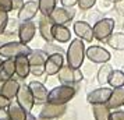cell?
Segmentation results:
<instances>
[{
  "mask_svg": "<svg viewBox=\"0 0 124 120\" xmlns=\"http://www.w3.org/2000/svg\"><path fill=\"white\" fill-rule=\"evenodd\" d=\"M77 91L78 89L74 85H67V84H62L59 87H54L53 89L49 91L47 102L54 103V105H67L68 101H71L75 96Z\"/></svg>",
  "mask_w": 124,
  "mask_h": 120,
  "instance_id": "obj_1",
  "label": "cell"
},
{
  "mask_svg": "<svg viewBox=\"0 0 124 120\" xmlns=\"http://www.w3.org/2000/svg\"><path fill=\"white\" fill-rule=\"evenodd\" d=\"M85 52L86 50H85L84 40L81 38L71 40V43L67 49V64L74 67V69H79L82 66V62H84Z\"/></svg>",
  "mask_w": 124,
  "mask_h": 120,
  "instance_id": "obj_2",
  "label": "cell"
},
{
  "mask_svg": "<svg viewBox=\"0 0 124 120\" xmlns=\"http://www.w3.org/2000/svg\"><path fill=\"white\" fill-rule=\"evenodd\" d=\"M31 48L27 43H23L21 40L18 42H7L0 46V56L4 59H16L18 56H28L31 53Z\"/></svg>",
  "mask_w": 124,
  "mask_h": 120,
  "instance_id": "obj_3",
  "label": "cell"
},
{
  "mask_svg": "<svg viewBox=\"0 0 124 120\" xmlns=\"http://www.w3.org/2000/svg\"><path fill=\"white\" fill-rule=\"evenodd\" d=\"M49 55L46 50H40V49H35L28 55L29 64H31V73L36 77H39L45 73V64L47 60Z\"/></svg>",
  "mask_w": 124,
  "mask_h": 120,
  "instance_id": "obj_4",
  "label": "cell"
},
{
  "mask_svg": "<svg viewBox=\"0 0 124 120\" xmlns=\"http://www.w3.org/2000/svg\"><path fill=\"white\" fill-rule=\"evenodd\" d=\"M113 29H114V20L112 18L98 20L93 25V36L95 39L101 40V42H106L109 36L113 34Z\"/></svg>",
  "mask_w": 124,
  "mask_h": 120,
  "instance_id": "obj_5",
  "label": "cell"
},
{
  "mask_svg": "<svg viewBox=\"0 0 124 120\" xmlns=\"http://www.w3.org/2000/svg\"><path fill=\"white\" fill-rule=\"evenodd\" d=\"M57 75H59V81L62 84H67V85H73L82 80V73L79 71V69H74L68 64L63 66L60 71L57 73Z\"/></svg>",
  "mask_w": 124,
  "mask_h": 120,
  "instance_id": "obj_6",
  "label": "cell"
},
{
  "mask_svg": "<svg viewBox=\"0 0 124 120\" xmlns=\"http://www.w3.org/2000/svg\"><path fill=\"white\" fill-rule=\"evenodd\" d=\"M85 55H86V57L89 59L91 62L99 63V64L107 63L110 60V57H112L110 53L105 48H102V46H89L86 49V52H85Z\"/></svg>",
  "mask_w": 124,
  "mask_h": 120,
  "instance_id": "obj_7",
  "label": "cell"
},
{
  "mask_svg": "<svg viewBox=\"0 0 124 120\" xmlns=\"http://www.w3.org/2000/svg\"><path fill=\"white\" fill-rule=\"evenodd\" d=\"M74 16H75V11L73 8L63 6V7H56L49 17L53 21V24H67L74 18Z\"/></svg>",
  "mask_w": 124,
  "mask_h": 120,
  "instance_id": "obj_8",
  "label": "cell"
},
{
  "mask_svg": "<svg viewBox=\"0 0 124 120\" xmlns=\"http://www.w3.org/2000/svg\"><path fill=\"white\" fill-rule=\"evenodd\" d=\"M67 110V106L66 105H54V103H50V102H46L43 105V108L40 110L39 113V117H43V119H57L63 114L66 113Z\"/></svg>",
  "mask_w": 124,
  "mask_h": 120,
  "instance_id": "obj_9",
  "label": "cell"
},
{
  "mask_svg": "<svg viewBox=\"0 0 124 120\" xmlns=\"http://www.w3.org/2000/svg\"><path fill=\"white\" fill-rule=\"evenodd\" d=\"M16 98H17V102L27 112H31L32 110V108H34V105H35V101H34V95L31 92L29 85H20V89H18Z\"/></svg>",
  "mask_w": 124,
  "mask_h": 120,
  "instance_id": "obj_10",
  "label": "cell"
},
{
  "mask_svg": "<svg viewBox=\"0 0 124 120\" xmlns=\"http://www.w3.org/2000/svg\"><path fill=\"white\" fill-rule=\"evenodd\" d=\"M63 64H64V56H63V53H52V55H49L47 60H46L45 73L47 75L57 74L60 71V69L63 67Z\"/></svg>",
  "mask_w": 124,
  "mask_h": 120,
  "instance_id": "obj_11",
  "label": "cell"
},
{
  "mask_svg": "<svg viewBox=\"0 0 124 120\" xmlns=\"http://www.w3.org/2000/svg\"><path fill=\"white\" fill-rule=\"evenodd\" d=\"M113 89L112 88H106V87H102L98 89H93L92 92H89L86 95V102L91 105H98V103H107L109 98L112 95Z\"/></svg>",
  "mask_w": 124,
  "mask_h": 120,
  "instance_id": "obj_12",
  "label": "cell"
},
{
  "mask_svg": "<svg viewBox=\"0 0 124 120\" xmlns=\"http://www.w3.org/2000/svg\"><path fill=\"white\" fill-rule=\"evenodd\" d=\"M29 88L34 95L35 105H45L47 102V96H49V91L46 89V87L39 82V81H32L29 82Z\"/></svg>",
  "mask_w": 124,
  "mask_h": 120,
  "instance_id": "obj_13",
  "label": "cell"
},
{
  "mask_svg": "<svg viewBox=\"0 0 124 120\" xmlns=\"http://www.w3.org/2000/svg\"><path fill=\"white\" fill-rule=\"evenodd\" d=\"M39 11V4L36 0H29L25 1L24 6L18 10V20L23 23V21H29L36 16V13Z\"/></svg>",
  "mask_w": 124,
  "mask_h": 120,
  "instance_id": "obj_14",
  "label": "cell"
},
{
  "mask_svg": "<svg viewBox=\"0 0 124 120\" xmlns=\"http://www.w3.org/2000/svg\"><path fill=\"white\" fill-rule=\"evenodd\" d=\"M74 34L77 35V38H81L82 40H86V42H92L95 39L93 27H91L89 23H86V21L74 23Z\"/></svg>",
  "mask_w": 124,
  "mask_h": 120,
  "instance_id": "obj_15",
  "label": "cell"
},
{
  "mask_svg": "<svg viewBox=\"0 0 124 120\" xmlns=\"http://www.w3.org/2000/svg\"><path fill=\"white\" fill-rule=\"evenodd\" d=\"M35 34H36V27L35 24L29 20V21H23V24H20L18 28V38L23 43H29L34 39Z\"/></svg>",
  "mask_w": 124,
  "mask_h": 120,
  "instance_id": "obj_16",
  "label": "cell"
},
{
  "mask_svg": "<svg viewBox=\"0 0 124 120\" xmlns=\"http://www.w3.org/2000/svg\"><path fill=\"white\" fill-rule=\"evenodd\" d=\"M16 60V74L18 78H27L31 73V64H29V59L28 56H18L14 59Z\"/></svg>",
  "mask_w": 124,
  "mask_h": 120,
  "instance_id": "obj_17",
  "label": "cell"
},
{
  "mask_svg": "<svg viewBox=\"0 0 124 120\" xmlns=\"http://www.w3.org/2000/svg\"><path fill=\"white\" fill-rule=\"evenodd\" d=\"M16 74V60L14 59H6L0 66V81L11 80Z\"/></svg>",
  "mask_w": 124,
  "mask_h": 120,
  "instance_id": "obj_18",
  "label": "cell"
},
{
  "mask_svg": "<svg viewBox=\"0 0 124 120\" xmlns=\"http://www.w3.org/2000/svg\"><path fill=\"white\" fill-rule=\"evenodd\" d=\"M52 35H53V39L60 42V43L68 42V40L71 39V34H70L68 28L64 24H53V27H52Z\"/></svg>",
  "mask_w": 124,
  "mask_h": 120,
  "instance_id": "obj_19",
  "label": "cell"
},
{
  "mask_svg": "<svg viewBox=\"0 0 124 120\" xmlns=\"http://www.w3.org/2000/svg\"><path fill=\"white\" fill-rule=\"evenodd\" d=\"M52 27H53V21L50 20L49 16H42V18L39 20V32L40 36L46 40V42H52L53 35H52Z\"/></svg>",
  "mask_w": 124,
  "mask_h": 120,
  "instance_id": "obj_20",
  "label": "cell"
},
{
  "mask_svg": "<svg viewBox=\"0 0 124 120\" xmlns=\"http://www.w3.org/2000/svg\"><path fill=\"white\" fill-rule=\"evenodd\" d=\"M7 112H8L10 120H27V116H28V113H29V112H27L18 102H13V101L10 102V105H8Z\"/></svg>",
  "mask_w": 124,
  "mask_h": 120,
  "instance_id": "obj_21",
  "label": "cell"
},
{
  "mask_svg": "<svg viewBox=\"0 0 124 120\" xmlns=\"http://www.w3.org/2000/svg\"><path fill=\"white\" fill-rule=\"evenodd\" d=\"M20 89V82L17 80H7L3 81V85H1V89H0V94L4 95L8 99H13V98L17 96V92Z\"/></svg>",
  "mask_w": 124,
  "mask_h": 120,
  "instance_id": "obj_22",
  "label": "cell"
},
{
  "mask_svg": "<svg viewBox=\"0 0 124 120\" xmlns=\"http://www.w3.org/2000/svg\"><path fill=\"white\" fill-rule=\"evenodd\" d=\"M123 105H124V87L114 88L109 101H107V106L110 109H117Z\"/></svg>",
  "mask_w": 124,
  "mask_h": 120,
  "instance_id": "obj_23",
  "label": "cell"
},
{
  "mask_svg": "<svg viewBox=\"0 0 124 120\" xmlns=\"http://www.w3.org/2000/svg\"><path fill=\"white\" fill-rule=\"evenodd\" d=\"M92 112L95 116V120H112V112L107 103H98L92 105Z\"/></svg>",
  "mask_w": 124,
  "mask_h": 120,
  "instance_id": "obj_24",
  "label": "cell"
},
{
  "mask_svg": "<svg viewBox=\"0 0 124 120\" xmlns=\"http://www.w3.org/2000/svg\"><path fill=\"white\" fill-rule=\"evenodd\" d=\"M107 43L116 50H124V34L123 32L112 34L107 39Z\"/></svg>",
  "mask_w": 124,
  "mask_h": 120,
  "instance_id": "obj_25",
  "label": "cell"
},
{
  "mask_svg": "<svg viewBox=\"0 0 124 120\" xmlns=\"http://www.w3.org/2000/svg\"><path fill=\"white\" fill-rule=\"evenodd\" d=\"M107 84H110V87H113V88L124 87V73L121 70H113Z\"/></svg>",
  "mask_w": 124,
  "mask_h": 120,
  "instance_id": "obj_26",
  "label": "cell"
},
{
  "mask_svg": "<svg viewBox=\"0 0 124 120\" xmlns=\"http://www.w3.org/2000/svg\"><path fill=\"white\" fill-rule=\"evenodd\" d=\"M112 66L107 63H103V66H102L101 69H99V71H98V82L101 84V85H105V84H107L109 82V77H110V74H112Z\"/></svg>",
  "mask_w": 124,
  "mask_h": 120,
  "instance_id": "obj_27",
  "label": "cell"
},
{
  "mask_svg": "<svg viewBox=\"0 0 124 120\" xmlns=\"http://www.w3.org/2000/svg\"><path fill=\"white\" fill-rule=\"evenodd\" d=\"M38 4L42 16H50L52 11L56 8V0H38Z\"/></svg>",
  "mask_w": 124,
  "mask_h": 120,
  "instance_id": "obj_28",
  "label": "cell"
},
{
  "mask_svg": "<svg viewBox=\"0 0 124 120\" xmlns=\"http://www.w3.org/2000/svg\"><path fill=\"white\" fill-rule=\"evenodd\" d=\"M8 13L0 10V34H3L7 28V24H8Z\"/></svg>",
  "mask_w": 124,
  "mask_h": 120,
  "instance_id": "obj_29",
  "label": "cell"
},
{
  "mask_svg": "<svg viewBox=\"0 0 124 120\" xmlns=\"http://www.w3.org/2000/svg\"><path fill=\"white\" fill-rule=\"evenodd\" d=\"M95 3H96V0H78V7L85 11V10L92 8L95 6Z\"/></svg>",
  "mask_w": 124,
  "mask_h": 120,
  "instance_id": "obj_30",
  "label": "cell"
},
{
  "mask_svg": "<svg viewBox=\"0 0 124 120\" xmlns=\"http://www.w3.org/2000/svg\"><path fill=\"white\" fill-rule=\"evenodd\" d=\"M0 10L10 13L13 10V0H0Z\"/></svg>",
  "mask_w": 124,
  "mask_h": 120,
  "instance_id": "obj_31",
  "label": "cell"
},
{
  "mask_svg": "<svg viewBox=\"0 0 124 120\" xmlns=\"http://www.w3.org/2000/svg\"><path fill=\"white\" fill-rule=\"evenodd\" d=\"M114 8L118 14L124 16V0H116L114 1Z\"/></svg>",
  "mask_w": 124,
  "mask_h": 120,
  "instance_id": "obj_32",
  "label": "cell"
},
{
  "mask_svg": "<svg viewBox=\"0 0 124 120\" xmlns=\"http://www.w3.org/2000/svg\"><path fill=\"white\" fill-rule=\"evenodd\" d=\"M10 102H11V99H8V98H6L4 95L0 94V109H7Z\"/></svg>",
  "mask_w": 124,
  "mask_h": 120,
  "instance_id": "obj_33",
  "label": "cell"
},
{
  "mask_svg": "<svg viewBox=\"0 0 124 120\" xmlns=\"http://www.w3.org/2000/svg\"><path fill=\"white\" fill-rule=\"evenodd\" d=\"M112 120H124V110H114V112H112Z\"/></svg>",
  "mask_w": 124,
  "mask_h": 120,
  "instance_id": "obj_34",
  "label": "cell"
},
{
  "mask_svg": "<svg viewBox=\"0 0 124 120\" xmlns=\"http://www.w3.org/2000/svg\"><path fill=\"white\" fill-rule=\"evenodd\" d=\"M62 4L64 7H74L75 4H78V0H62Z\"/></svg>",
  "mask_w": 124,
  "mask_h": 120,
  "instance_id": "obj_35",
  "label": "cell"
},
{
  "mask_svg": "<svg viewBox=\"0 0 124 120\" xmlns=\"http://www.w3.org/2000/svg\"><path fill=\"white\" fill-rule=\"evenodd\" d=\"M24 6V0H13V10H20Z\"/></svg>",
  "mask_w": 124,
  "mask_h": 120,
  "instance_id": "obj_36",
  "label": "cell"
},
{
  "mask_svg": "<svg viewBox=\"0 0 124 120\" xmlns=\"http://www.w3.org/2000/svg\"><path fill=\"white\" fill-rule=\"evenodd\" d=\"M0 120H10L7 109H0Z\"/></svg>",
  "mask_w": 124,
  "mask_h": 120,
  "instance_id": "obj_37",
  "label": "cell"
},
{
  "mask_svg": "<svg viewBox=\"0 0 124 120\" xmlns=\"http://www.w3.org/2000/svg\"><path fill=\"white\" fill-rule=\"evenodd\" d=\"M27 120H36V117H35V116H32V114H31V112H29L28 116H27Z\"/></svg>",
  "mask_w": 124,
  "mask_h": 120,
  "instance_id": "obj_38",
  "label": "cell"
},
{
  "mask_svg": "<svg viewBox=\"0 0 124 120\" xmlns=\"http://www.w3.org/2000/svg\"><path fill=\"white\" fill-rule=\"evenodd\" d=\"M36 120H49V119H43V117H39V119H36Z\"/></svg>",
  "mask_w": 124,
  "mask_h": 120,
  "instance_id": "obj_39",
  "label": "cell"
},
{
  "mask_svg": "<svg viewBox=\"0 0 124 120\" xmlns=\"http://www.w3.org/2000/svg\"><path fill=\"white\" fill-rule=\"evenodd\" d=\"M1 85H3V81H0V89H1Z\"/></svg>",
  "mask_w": 124,
  "mask_h": 120,
  "instance_id": "obj_40",
  "label": "cell"
},
{
  "mask_svg": "<svg viewBox=\"0 0 124 120\" xmlns=\"http://www.w3.org/2000/svg\"><path fill=\"white\" fill-rule=\"evenodd\" d=\"M1 63H3V60H1V59H0V66H1Z\"/></svg>",
  "mask_w": 124,
  "mask_h": 120,
  "instance_id": "obj_41",
  "label": "cell"
},
{
  "mask_svg": "<svg viewBox=\"0 0 124 120\" xmlns=\"http://www.w3.org/2000/svg\"><path fill=\"white\" fill-rule=\"evenodd\" d=\"M112 1H116V0H112Z\"/></svg>",
  "mask_w": 124,
  "mask_h": 120,
  "instance_id": "obj_42",
  "label": "cell"
}]
</instances>
